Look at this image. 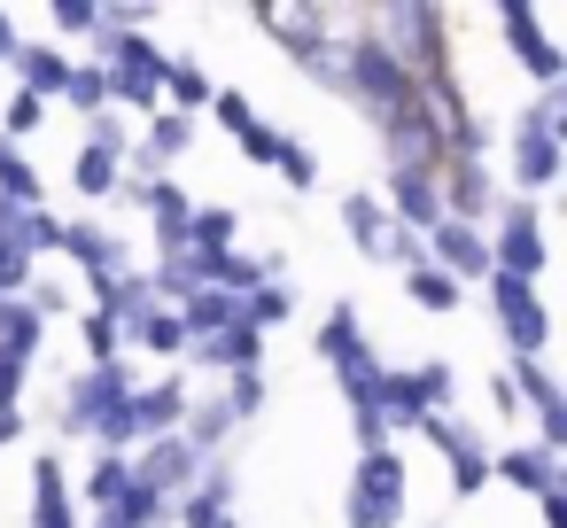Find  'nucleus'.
Returning <instances> with one entry per match:
<instances>
[{
  "label": "nucleus",
  "mask_w": 567,
  "mask_h": 528,
  "mask_svg": "<svg viewBox=\"0 0 567 528\" xmlns=\"http://www.w3.org/2000/svg\"><path fill=\"white\" fill-rule=\"evenodd\" d=\"M311 358L327 365V381H334L342 404H350V443L373 451V443H381V427H373V373H381L389 358H381V342H373V327H365V311H358L350 296H334V303L319 311Z\"/></svg>",
  "instance_id": "1"
},
{
  "label": "nucleus",
  "mask_w": 567,
  "mask_h": 528,
  "mask_svg": "<svg viewBox=\"0 0 567 528\" xmlns=\"http://www.w3.org/2000/svg\"><path fill=\"white\" fill-rule=\"evenodd\" d=\"M365 32L404 63L412 86H435V79H458V55H451V17L435 0H389V9H365Z\"/></svg>",
  "instance_id": "2"
},
{
  "label": "nucleus",
  "mask_w": 567,
  "mask_h": 528,
  "mask_svg": "<svg viewBox=\"0 0 567 528\" xmlns=\"http://www.w3.org/2000/svg\"><path fill=\"white\" fill-rule=\"evenodd\" d=\"M435 412H458L451 358H412V365H381L373 373V427H381V443L420 435V420H435Z\"/></svg>",
  "instance_id": "3"
},
{
  "label": "nucleus",
  "mask_w": 567,
  "mask_h": 528,
  "mask_svg": "<svg viewBox=\"0 0 567 528\" xmlns=\"http://www.w3.org/2000/svg\"><path fill=\"white\" fill-rule=\"evenodd\" d=\"M48 265H71L79 280H86V296H110L141 257H133V241L110 226V218H94V210H48Z\"/></svg>",
  "instance_id": "4"
},
{
  "label": "nucleus",
  "mask_w": 567,
  "mask_h": 528,
  "mask_svg": "<svg viewBox=\"0 0 567 528\" xmlns=\"http://www.w3.org/2000/svg\"><path fill=\"white\" fill-rule=\"evenodd\" d=\"M187 396H195V381L172 365V373H141L133 389H125V404H117V420L94 435V451H117V458H133L141 443H156V435H179V420H187Z\"/></svg>",
  "instance_id": "5"
},
{
  "label": "nucleus",
  "mask_w": 567,
  "mask_h": 528,
  "mask_svg": "<svg viewBox=\"0 0 567 528\" xmlns=\"http://www.w3.org/2000/svg\"><path fill=\"white\" fill-rule=\"evenodd\" d=\"M141 381V365L133 358H117V365H71L63 373V389H55V435L63 443H94L110 420H117V404H125V389Z\"/></svg>",
  "instance_id": "6"
},
{
  "label": "nucleus",
  "mask_w": 567,
  "mask_h": 528,
  "mask_svg": "<svg viewBox=\"0 0 567 528\" xmlns=\"http://www.w3.org/2000/svg\"><path fill=\"white\" fill-rule=\"evenodd\" d=\"M412 513V466L396 443H373L358 451L350 466V489H342V528H404Z\"/></svg>",
  "instance_id": "7"
},
{
  "label": "nucleus",
  "mask_w": 567,
  "mask_h": 528,
  "mask_svg": "<svg viewBox=\"0 0 567 528\" xmlns=\"http://www.w3.org/2000/svg\"><path fill=\"white\" fill-rule=\"evenodd\" d=\"M482 234H489V272L544 288V265H551V226H544V203L505 195V203H497V218H489Z\"/></svg>",
  "instance_id": "8"
},
{
  "label": "nucleus",
  "mask_w": 567,
  "mask_h": 528,
  "mask_svg": "<svg viewBox=\"0 0 567 528\" xmlns=\"http://www.w3.org/2000/svg\"><path fill=\"white\" fill-rule=\"evenodd\" d=\"M497 179H505V195H520V203H544L559 179H567V141L559 133H536V125H505L497 133Z\"/></svg>",
  "instance_id": "9"
},
{
  "label": "nucleus",
  "mask_w": 567,
  "mask_h": 528,
  "mask_svg": "<svg viewBox=\"0 0 567 528\" xmlns=\"http://www.w3.org/2000/svg\"><path fill=\"white\" fill-rule=\"evenodd\" d=\"M482 288H489V327H497L505 358H551V303H544V288L505 280V272H489Z\"/></svg>",
  "instance_id": "10"
},
{
  "label": "nucleus",
  "mask_w": 567,
  "mask_h": 528,
  "mask_svg": "<svg viewBox=\"0 0 567 528\" xmlns=\"http://www.w3.org/2000/svg\"><path fill=\"white\" fill-rule=\"evenodd\" d=\"M420 443L435 451L451 497H482V489H489V435H482L466 412H435V420H420Z\"/></svg>",
  "instance_id": "11"
},
{
  "label": "nucleus",
  "mask_w": 567,
  "mask_h": 528,
  "mask_svg": "<svg viewBox=\"0 0 567 528\" xmlns=\"http://www.w3.org/2000/svg\"><path fill=\"white\" fill-rule=\"evenodd\" d=\"M489 32L513 48L505 63H513L528 86H567V55H559V40L544 32V17L528 9V0H505V9H489Z\"/></svg>",
  "instance_id": "12"
},
{
  "label": "nucleus",
  "mask_w": 567,
  "mask_h": 528,
  "mask_svg": "<svg viewBox=\"0 0 567 528\" xmlns=\"http://www.w3.org/2000/svg\"><path fill=\"white\" fill-rule=\"evenodd\" d=\"M505 381H513V404H520V420H528V443L567 451V389H559L551 358H513Z\"/></svg>",
  "instance_id": "13"
},
{
  "label": "nucleus",
  "mask_w": 567,
  "mask_h": 528,
  "mask_svg": "<svg viewBox=\"0 0 567 528\" xmlns=\"http://www.w3.org/2000/svg\"><path fill=\"white\" fill-rule=\"evenodd\" d=\"M210 125L234 141V156L241 164H257V172H272V156H280V141H288V125L280 117H265L241 86H218V102H210Z\"/></svg>",
  "instance_id": "14"
},
{
  "label": "nucleus",
  "mask_w": 567,
  "mask_h": 528,
  "mask_svg": "<svg viewBox=\"0 0 567 528\" xmlns=\"http://www.w3.org/2000/svg\"><path fill=\"white\" fill-rule=\"evenodd\" d=\"M172 528H241V466L234 458H210L187 497L172 505Z\"/></svg>",
  "instance_id": "15"
},
{
  "label": "nucleus",
  "mask_w": 567,
  "mask_h": 528,
  "mask_svg": "<svg viewBox=\"0 0 567 528\" xmlns=\"http://www.w3.org/2000/svg\"><path fill=\"white\" fill-rule=\"evenodd\" d=\"M40 265H48V210L0 203V296H24Z\"/></svg>",
  "instance_id": "16"
},
{
  "label": "nucleus",
  "mask_w": 567,
  "mask_h": 528,
  "mask_svg": "<svg viewBox=\"0 0 567 528\" xmlns=\"http://www.w3.org/2000/svg\"><path fill=\"white\" fill-rule=\"evenodd\" d=\"M381 210H389V226H404V234H427L435 218H443V195H435V172H420V164H381Z\"/></svg>",
  "instance_id": "17"
},
{
  "label": "nucleus",
  "mask_w": 567,
  "mask_h": 528,
  "mask_svg": "<svg viewBox=\"0 0 567 528\" xmlns=\"http://www.w3.org/2000/svg\"><path fill=\"white\" fill-rule=\"evenodd\" d=\"M420 249H427V265H435V272H451L458 288H482V280H489V234H482V226L435 218V226L420 234Z\"/></svg>",
  "instance_id": "18"
},
{
  "label": "nucleus",
  "mask_w": 567,
  "mask_h": 528,
  "mask_svg": "<svg viewBox=\"0 0 567 528\" xmlns=\"http://www.w3.org/2000/svg\"><path fill=\"white\" fill-rule=\"evenodd\" d=\"M489 482H505L520 497H551V489H567V466H559V451L513 435V443H489Z\"/></svg>",
  "instance_id": "19"
},
{
  "label": "nucleus",
  "mask_w": 567,
  "mask_h": 528,
  "mask_svg": "<svg viewBox=\"0 0 567 528\" xmlns=\"http://www.w3.org/2000/svg\"><path fill=\"white\" fill-rule=\"evenodd\" d=\"M125 466H133V482H141L148 497H164V505H179V497H187V482L203 474V458L187 451V435H156V443H141Z\"/></svg>",
  "instance_id": "20"
},
{
  "label": "nucleus",
  "mask_w": 567,
  "mask_h": 528,
  "mask_svg": "<svg viewBox=\"0 0 567 528\" xmlns=\"http://www.w3.org/2000/svg\"><path fill=\"white\" fill-rule=\"evenodd\" d=\"M71 48H55V40H17V55H9V79H17V94H32V102H63V86H71Z\"/></svg>",
  "instance_id": "21"
},
{
  "label": "nucleus",
  "mask_w": 567,
  "mask_h": 528,
  "mask_svg": "<svg viewBox=\"0 0 567 528\" xmlns=\"http://www.w3.org/2000/svg\"><path fill=\"white\" fill-rule=\"evenodd\" d=\"M179 435H187V451L210 466V458H234V443H241V420L226 412V396H218V389H203V396H187V420H179Z\"/></svg>",
  "instance_id": "22"
},
{
  "label": "nucleus",
  "mask_w": 567,
  "mask_h": 528,
  "mask_svg": "<svg viewBox=\"0 0 567 528\" xmlns=\"http://www.w3.org/2000/svg\"><path fill=\"white\" fill-rule=\"evenodd\" d=\"M32 528H79V497H71V466L63 451H40L32 458V505H24Z\"/></svg>",
  "instance_id": "23"
},
{
  "label": "nucleus",
  "mask_w": 567,
  "mask_h": 528,
  "mask_svg": "<svg viewBox=\"0 0 567 528\" xmlns=\"http://www.w3.org/2000/svg\"><path fill=\"white\" fill-rule=\"evenodd\" d=\"M187 365H195V373H210V381H226V373H257V365H265V334L234 319L226 334H210V342H187Z\"/></svg>",
  "instance_id": "24"
},
{
  "label": "nucleus",
  "mask_w": 567,
  "mask_h": 528,
  "mask_svg": "<svg viewBox=\"0 0 567 528\" xmlns=\"http://www.w3.org/2000/svg\"><path fill=\"white\" fill-rule=\"evenodd\" d=\"M249 32H265L280 55H303L311 40H327L342 24H334V9H249Z\"/></svg>",
  "instance_id": "25"
},
{
  "label": "nucleus",
  "mask_w": 567,
  "mask_h": 528,
  "mask_svg": "<svg viewBox=\"0 0 567 528\" xmlns=\"http://www.w3.org/2000/svg\"><path fill=\"white\" fill-rule=\"evenodd\" d=\"M296 311H303V296H296V280H288V272L257 280L249 296H234V319H241V327H257L265 342H272V327H288Z\"/></svg>",
  "instance_id": "26"
},
{
  "label": "nucleus",
  "mask_w": 567,
  "mask_h": 528,
  "mask_svg": "<svg viewBox=\"0 0 567 528\" xmlns=\"http://www.w3.org/2000/svg\"><path fill=\"white\" fill-rule=\"evenodd\" d=\"M334 218H342L350 249L373 265V257H381V234H389V210H381V195H373V187H342V195H334Z\"/></svg>",
  "instance_id": "27"
},
{
  "label": "nucleus",
  "mask_w": 567,
  "mask_h": 528,
  "mask_svg": "<svg viewBox=\"0 0 567 528\" xmlns=\"http://www.w3.org/2000/svg\"><path fill=\"white\" fill-rule=\"evenodd\" d=\"M125 358H156V365L172 373V365L187 358V334H179V311H172V303H156L148 319H133V327H125Z\"/></svg>",
  "instance_id": "28"
},
{
  "label": "nucleus",
  "mask_w": 567,
  "mask_h": 528,
  "mask_svg": "<svg viewBox=\"0 0 567 528\" xmlns=\"http://www.w3.org/2000/svg\"><path fill=\"white\" fill-rule=\"evenodd\" d=\"M210 102H218V79H210L195 55H172V71H164V110L203 125V117H210Z\"/></svg>",
  "instance_id": "29"
},
{
  "label": "nucleus",
  "mask_w": 567,
  "mask_h": 528,
  "mask_svg": "<svg viewBox=\"0 0 567 528\" xmlns=\"http://www.w3.org/2000/svg\"><path fill=\"white\" fill-rule=\"evenodd\" d=\"M117 187H125V156H110V148H86L79 141V156H71V195L79 203H117Z\"/></svg>",
  "instance_id": "30"
},
{
  "label": "nucleus",
  "mask_w": 567,
  "mask_h": 528,
  "mask_svg": "<svg viewBox=\"0 0 567 528\" xmlns=\"http://www.w3.org/2000/svg\"><path fill=\"white\" fill-rule=\"evenodd\" d=\"M226 249H241V210H234V203H195V218H187V257H226Z\"/></svg>",
  "instance_id": "31"
},
{
  "label": "nucleus",
  "mask_w": 567,
  "mask_h": 528,
  "mask_svg": "<svg viewBox=\"0 0 567 528\" xmlns=\"http://www.w3.org/2000/svg\"><path fill=\"white\" fill-rule=\"evenodd\" d=\"M0 203L9 210H48V179H40V164L17 141H0Z\"/></svg>",
  "instance_id": "32"
},
{
  "label": "nucleus",
  "mask_w": 567,
  "mask_h": 528,
  "mask_svg": "<svg viewBox=\"0 0 567 528\" xmlns=\"http://www.w3.org/2000/svg\"><path fill=\"white\" fill-rule=\"evenodd\" d=\"M172 311H179V334H187V342H210V334L234 327V296H226V288H195V296L172 303Z\"/></svg>",
  "instance_id": "33"
},
{
  "label": "nucleus",
  "mask_w": 567,
  "mask_h": 528,
  "mask_svg": "<svg viewBox=\"0 0 567 528\" xmlns=\"http://www.w3.org/2000/svg\"><path fill=\"white\" fill-rule=\"evenodd\" d=\"M125 482H133V466H125L117 451H94V466H86V482H79L71 497H79V513H110V505L125 497Z\"/></svg>",
  "instance_id": "34"
},
{
  "label": "nucleus",
  "mask_w": 567,
  "mask_h": 528,
  "mask_svg": "<svg viewBox=\"0 0 567 528\" xmlns=\"http://www.w3.org/2000/svg\"><path fill=\"white\" fill-rule=\"evenodd\" d=\"M272 179H280L288 195H319L327 164H319V148H311L303 133H288V141H280V156H272Z\"/></svg>",
  "instance_id": "35"
},
{
  "label": "nucleus",
  "mask_w": 567,
  "mask_h": 528,
  "mask_svg": "<svg viewBox=\"0 0 567 528\" xmlns=\"http://www.w3.org/2000/svg\"><path fill=\"white\" fill-rule=\"evenodd\" d=\"M396 280H404V296H412V303H420V311H435V319H451V311H458V303H466V288H458V280H451V272H435V265H427V257H420V265H412V272H396Z\"/></svg>",
  "instance_id": "36"
},
{
  "label": "nucleus",
  "mask_w": 567,
  "mask_h": 528,
  "mask_svg": "<svg viewBox=\"0 0 567 528\" xmlns=\"http://www.w3.org/2000/svg\"><path fill=\"white\" fill-rule=\"evenodd\" d=\"M48 32H55V48H94L102 0H48Z\"/></svg>",
  "instance_id": "37"
},
{
  "label": "nucleus",
  "mask_w": 567,
  "mask_h": 528,
  "mask_svg": "<svg viewBox=\"0 0 567 528\" xmlns=\"http://www.w3.org/2000/svg\"><path fill=\"white\" fill-rule=\"evenodd\" d=\"M71 327H79V342H86V365H117V358H125V327H117L102 303H79Z\"/></svg>",
  "instance_id": "38"
},
{
  "label": "nucleus",
  "mask_w": 567,
  "mask_h": 528,
  "mask_svg": "<svg viewBox=\"0 0 567 528\" xmlns=\"http://www.w3.org/2000/svg\"><path fill=\"white\" fill-rule=\"evenodd\" d=\"M296 63V79L303 86H319V94H342V32H327V40H311L303 55H288Z\"/></svg>",
  "instance_id": "39"
},
{
  "label": "nucleus",
  "mask_w": 567,
  "mask_h": 528,
  "mask_svg": "<svg viewBox=\"0 0 567 528\" xmlns=\"http://www.w3.org/2000/svg\"><path fill=\"white\" fill-rule=\"evenodd\" d=\"M218 396H226V412H234V420H241V435H249V427L265 420V404H272V381H265V365H257V373H226V381H218Z\"/></svg>",
  "instance_id": "40"
},
{
  "label": "nucleus",
  "mask_w": 567,
  "mask_h": 528,
  "mask_svg": "<svg viewBox=\"0 0 567 528\" xmlns=\"http://www.w3.org/2000/svg\"><path fill=\"white\" fill-rule=\"evenodd\" d=\"M24 303L40 311V327H55V319H79V296H71V280H63L55 265H40V272H32V288H24Z\"/></svg>",
  "instance_id": "41"
},
{
  "label": "nucleus",
  "mask_w": 567,
  "mask_h": 528,
  "mask_svg": "<svg viewBox=\"0 0 567 528\" xmlns=\"http://www.w3.org/2000/svg\"><path fill=\"white\" fill-rule=\"evenodd\" d=\"M55 110H71V117H94V110H110V94H102V71H94L86 55L71 63V86H63V102H55Z\"/></svg>",
  "instance_id": "42"
},
{
  "label": "nucleus",
  "mask_w": 567,
  "mask_h": 528,
  "mask_svg": "<svg viewBox=\"0 0 567 528\" xmlns=\"http://www.w3.org/2000/svg\"><path fill=\"white\" fill-rule=\"evenodd\" d=\"M513 117H520V125H536V133H559V141H567V86H536Z\"/></svg>",
  "instance_id": "43"
},
{
  "label": "nucleus",
  "mask_w": 567,
  "mask_h": 528,
  "mask_svg": "<svg viewBox=\"0 0 567 528\" xmlns=\"http://www.w3.org/2000/svg\"><path fill=\"white\" fill-rule=\"evenodd\" d=\"M79 141L125 156V148H133V117H125V110H94V117H79Z\"/></svg>",
  "instance_id": "44"
},
{
  "label": "nucleus",
  "mask_w": 567,
  "mask_h": 528,
  "mask_svg": "<svg viewBox=\"0 0 567 528\" xmlns=\"http://www.w3.org/2000/svg\"><path fill=\"white\" fill-rule=\"evenodd\" d=\"M32 435V420H24V404H0V451H17Z\"/></svg>",
  "instance_id": "45"
},
{
  "label": "nucleus",
  "mask_w": 567,
  "mask_h": 528,
  "mask_svg": "<svg viewBox=\"0 0 567 528\" xmlns=\"http://www.w3.org/2000/svg\"><path fill=\"white\" fill-rule=\"evenodd\" d=\"M489 412H497V420H505V427H513V420H520V404H513V381H505V373H489Z\"/></svg>",
  "instance_id": "46"
},
{
  "label": "nucleus",
  "mask_w": 567,
  "mask_h": 528,
  "mask_svg": "<svg viewBox=\"0 0 567 528\" xmlns=\"http://www.w3.org/2000/svg\"><path fill=\"white\" fill-rule=\"evenodd\" d=\"M536 520H544V528H567V489H551V497H536Z\"/></svg>",
  "instance_id": "47"
},
{
  "label": "nucleus",
  "mask_w": 567,
  "mask_h": 528,
  "mask_svg": "<svg viewBox=\"0 0 567 528\" xmlns=\"http://www.w3.org/2000/svg\"><path fill=\"white\" fill-rule=\"evenodd\" d=\"M17 40H24V32H17V17H9V9H0V71H9V55H17Z\"/></svg>",
  "instance_id": "48"
},
{
  "label": "nucleus",
  "mask_w": 567,
  "mask_h": 528,
  "mask_svg": "<svg viewBox=\"0 0 567 528\" xmlns=\"http://www.w3.org/2000/svg\"><path fill=\"white\" fill-rule=\"evenodd\" d=\"M79 528H133L125 513H79Z\"/></svg>",
  "instance_id": "49"
},
{
  "label": "nucleus",
  "mask_w": 567,
  "mask_h": 528,
  "mask_svg": "<svg viewBox=\"0 0 567 528\" xmlns=\"http://www.w3.org/2000/svg\"><path fill=\"white\" fill-rule=\"evenodd\" d=\"M435 528H443V520H435Z\"/></svg>",
  "instance_id": "50"
}]
</instances>
